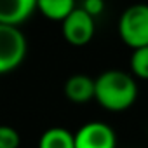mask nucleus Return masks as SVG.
I'll use <instances>...</instances> for the list:
<instances>
[{
    "instance_id": "obj_1",
    "label": "nucleus",
    "mask_w": 148,
    "mask_h": 148,
    "mask_svg": "<svg viewBox=\"0 0 148 148\" xmlns=\"http://www.w3.org/2000/svg\"><path fill=\"white\" fill-rule=\"evenodd\" d=\"M138 84L134 77L122 70H106L96 79L94 99L108 112H124L134 105Z\"/></svg>"
},
{
    "instance_id": "obj_2",
    "label": "nucleus",
    "mask_w": 148,
    "mask_h": 148,
    "mask_svg": "<svg viewBox=\"0 0 148 148\" xmlns=\"http://www.w3.org/2000/svg\"><path fill=\"white\" fill-rule=\"evenodd\" d=\"M120 40L132 51L148 47V5L136 4L127 7L119 19Z\"/></svg>"
},
{
    "instance_id": "obj_3",
    "label": "nucleus",
    "mask_w": 148,
    "mask_h": 148,
    "mask_svg": "<svg viewBox=\"0 0 148 148\" xmlns=\"http://www.w3.org/2000/svg\"><path fill=\"white\" fill-rule=\"evenodd\" d=\"M28 42L16 26L0 25V75L16 70L26 58Z\"/></svg>"
},
{
    "instance_id": "obj_4",
    "label": "nucleus",
    "mask_w": 148,
    "mask_h": 148,
    "mask_svg": "<svg viewBox=\"0 0 148 148\" xmlns=\"http://www.w3.org/2000/svg\"><path fill=\"white\" fill-rule=\"evenodd\" d=\"M94 18L82 7H75V11L63 21V37L70 45L75 47L87 45L94 37Z\"/></svg>"
},
{
    "instance_id": "obj_5",
    "label": "nucleus",
    "mask_w": 148,
    "mask_h": 148,
    "mask_svg": "<svg viewBox=\"0 0 148 148\" xmlns=\"http://www.w3.org/2000/svg\"><path fill=\"white\" fill-rule=\"evenodd\" d=\"M75 148H117V134L106 122H87L75 132Z\"/></svg>"
},
{
    "instance_id": "obj_6",
    "label": "nucleus",
    "mask_w": 148,
    "mask_h": 148,
    "mask_svg": "<svg viewBox=\"0 0 148 148\" xmlns=\"http://www.w3.org/2000/svg\"><path fill=\"white\" fill-rule=\"evenodd\" d=\"M37 9L35 0H0V25L19 26Z\"/></svg>"
},
{
    "instance_id": "obj_7",
    "label": "nucleus",
    "mask_w": 148,
    "mask_h": 148,
    "mask_svg": "<svg viewBox=\"0 0 148 148\" xmlns=\"http://www.w3.org/2000/svg\"><path fill=\"white\" fill-rule=\"evenodd\" d=\"M64 96L71 103H87L96 96V79L87 75H71L64 82Z\"/></svg>"
},
{
    "instance_id": "obj_8",
    "label": "nucleus",
    "mask_w": 148,
    "mask_h": 148,
    "mask_svg": "<svg viewBox=\"0 0 148 148\" xmlns=\"http://www.w3.org/2000/svg\"><path fill=\"white\" fill-rule=\"evenodd\" d=\"M75 2L73 0H38L37 9L40 14L52 21H64L73 11H75Z\"/></svg>"
},
{
    "instance_id": "obj_9",
    "label": "nucleus",
    "mask_w": 148,
    "mask_h": 148,
    "mask_svg": "<svg viewBox=\"0 0 148 148\" xmlns=\"http://www.w3.org/2000/svg\"><path fill=\"white\" fill-rule=\"evenodd\" d=\"M38 148H75V134L64 127H49L40 136Z\"/></svg>"
},
{
    "instance_id": "obj_10",
    "label": "nucleus",
    "mask_w": 148,
    "mask_h": 148,
    "mask_svg": "<svg viewBox=\"0 0 148 148\" xmlns=\"http://www.w3.org/2000/svg\"><path fill=\"white\" fill-rule=\"evenodd\" d=\"M131 71L134 77H138L141 80H148V47H141V49L132 51Z\"/></svg>"
},
{
    "instance_id": "obj_11",
    "label": "nucleus",
    "mask_w": 148,
    "mask_h": 148,
    "mask_svg": "<svg viewBox=\"0 0 148 148\" xmlns=\"http://www.w3.org/2000/svg\"><path fill=\"white\" fill-rule=\"evenodd\" d=\"M21 136L12 125H0V148H19Z\"/></svg>"
},
{
    "instance_id": "obj_12",
    "label": "nucleus",
    "mask_w": 148,
    "mask_h": 148,
    "mask_svg": "<svg viewBox=\"0 0 148 148\" xmlns=\"http://www.w3.org/2000/svg\"><path fill=\"white\" fill-rule=\"evenodd\" d=\"M89 16H92V18H96V16H99L103 11H105V4H103V0H86V2L80 5Z\"/></svg>"
}]
</instances>
